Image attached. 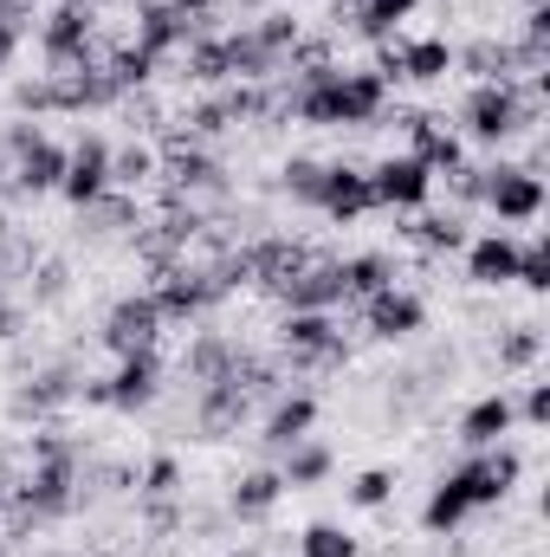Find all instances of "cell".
Returning a JSON list of instances; mask_svg holds the SVG:
<instances>
[{"label": "cell", "instance_id": "19", "mask_svg": "<svg viewBox=\"0 0 550 557\" xmlns=\"http://www.w3.org/2000/svg\"><path fill=\"white\" fill-rule=\"evenodd\" d=\"M317 428V389H278L266 421H260V447L266 454H285L291 441H304Z\"/></svg>", "mask_w": 550, "mask_h": 557}, {"label": "cell", "instance_id": "10", "mask_svg": "<svg viewBox=\"0 0 550 557\" xmlns=\"http://www.w3.org/2000/svg\"><path fill=\"white\" fill-rule=\"evenodd\" d=\"M460 260H466V285H473V292H505V285L518 278V234L486 227V234H473V240L460 247Z\"/></svg>", "mask_w": 550, "mask_h": 557}, {"label": "cell", "instance_id": "4", "mask_svg": "<svg viewBox=\"0 0 550 557\" xmlns=\"http://www.w3.org/2000/svg\"><path fill=\"white\" fill-rule=\"evenodd\" d=\"M370 195H376V214H421L440 195V182L414 162L409 149H396V156L370 162Z\"/></svg>", "mask_w": 550, "mask_h": 557}, {"label": "cell", "instance_id": "9", "mask_svg": "<svg viewBox=\"0 0 550 557\" xmlns=\"http://www.w3.org/2000/svg\"><path fill=\"white\" fill-rule=\"evenodd\" d=\"M155 396H162V350H137V357L111 363V376H104L111 416H142V409H155Z\"/></svg>", "mask_w": 550, "mask_h": 557}, {"label": "cell", "instance_id": "29", "mask_svg": "<svg viewBox=\"0 0 550 557\" xmlns=\"http://www.w3.org/2000/svg\"><path fill=\"white\" fill-rule=\"evenodd\" d=\"M65 292H72V267H65V260H33V273H26V305H65Z\"/></svg>", "mask_w": 550, "mask_h": 557}, {"label": "cell", "instance_id": "8", "mask_svg": "<svg viewBox=\"0 0 550 557\" xmlns=\"http://www.w3.org/2000/svg\"><path fill=\"white\" fill-rule=\"evenodd\" d=\"M396 234H402V247H409V253L434 260V267H440V260H453V253L473 240L466 214H460V208H440V201H427L421 214H402V227H396Z\"/></svg>", "mask_w": 550, "mask_h": 557}, {"label": "cell", "instance_id": "7", "mask_svg": "<svg viewBox=\"0 0 550 557\" xmlns=\"http://www.w3.org/2000/svg\"><path fill=\"white\" fill-rule=\"evenodd\" d=\"M357 311H363V331H370L376 344H409V337L427 331V298L414 292L409 278L389 285V292H376V298H363Z\"/></svg>", "mask_w": 550, "mask_h": 557}, {"label": "cell", "instance_id": "3", "mask_svg": "<svg viewBox=\"0 0 550 557\" xmlns=\"http://www.w3.org/2000/svg\"><path fill=\"white\" fill-rule=\"evenodd\" d=\"M545 175H532V169H518V162H486V214L505 227V234H518V227H538L545 221Z\"/></svg>", "mask_w": 550, "mask_h": 557}, {"label": "cell", "instance_id": "28", "mask_svg": "<svg viewBox=\"0 0 550 557\" xmlns=\"http://www.w3.org/2000/svg\"><path fill=\"white\" fill-rule=\"evenodd\" d=\"M175 493H182V460H175V454H155V460L137 467V499L142 506H162V499H175Z\"/></svg>", "mask_w": 550, "mask_h": 557}, {"label": "cell", "instance_id": "13", "mask_svg": "<svg viewBox=\"0 0 550 557\" xmlns=\"http://www.w3.org/2000/svg\"><path fill=\"white\" fill-rule=\"evenodd\" d=\"M317 214H324L330 227H357L363 214H376L370 169H363V162H330V175H324V195H317Z\"/></svg>", "mask_w": 550, "mask_h": 557}, {"label": "cell", "instance_id": "27", "mask_svg": "<svg viewBox=\"0 0 550 557\" xmlns=\"http://www.w3.org/2000/svg\"><path fill=\"white\" fill-rule=\"evenodd\" d=\"M343 499H350L357 512H389V506H396V473H389V467H363V473H350Z\"/></svg>", "mask_w": 550, "mask_h": 557}, {"label": "cell", "instance_id": "25", "mask_svg": "<svg viewBox=\"0 0 550 557\" xmlns=\"http://www.w3.org/2000/svg\"><path fill=\"white\" fill-rule=\"evenodd\" d=\"M324 175H330V162L324 156H285V169H278V195L291 201V208H311L317 214V195H324Z\"/></svg>", "mask_w": 550, "mask_h": 557}, {"label": "cell", "instance_id": "24", "mask_svg": "<svg viewBox=\"0 0 550 557\" xmlns=\"http://www.w3.org/2000/svg\"><path fill=\"white\" fill-rule=\"evenodd\" d=\"M492 363H499V376H532L538 363H545V324H505L499 337H492Z\"/></svg>", "mask_w": 550, "mask_h": 557}, {"label": "cell", "instance_id": "5", "mask_svg": "<svg viewBox=\"0 0 550 557\" xmlns=\"http://www.w3.org/2000/svg\"><path fill=\"white\" fill-rule=\"evenodd\" d=\"M162 331H168V318L155 311V298H149V292H124V298L104 311L98 344H104L111 357H137V350H162Z\"/></svg>", "mask_w": 550, "mask_h": 557}, {"label": "cell", "instance_id": "31", "mask_svg": "<svg viewBox=\"0 0 550 557\" xmlns=\"http://www.w3.org/2000/svg\"><path fill=\"white\" fill-rule=\"evenodd\" d=\"M512 409L525 428H550V383H525V396H512Z\"/></svg>", "mask_w": 550, "mask_h": 557}, {"label": "cell", "instance_id": "33", "mask_svg": "<svg viewBox=\"0 0 550 557\" xmlns=\"http://www.w3.org/2000/svg\"><path fill=\"white\" fill-rule=\"evenodd\" d=\"M227 557H266V552H227Z\"/></svg>", "mask_w": 550, "mask_h": 557}, {"label": "cell", "instance_id": "17", "mask_svg": "<svg viewBox=\"0 0 550 557\" xmlns=\"http://www.w3.org/2000/svg\"><path fill=\"white\" fill-rule=\"evenodd\" d=\"M447 72H453L447 33H396V78L402 85H440Z\"/></svg>", "mask_w": 550, "mask_h": 557}, {"label": "cell", "instance_id": "32", "mask_svg": "<svg viewBox=\"0 0 550 557\" xmlns=\"http://www.w3.org/2000/svg\"><path fill=\"white\" fill-rule=\"evenodd\" d=\"M20 46H26V33H13V26H0V78L13 72V59H20Z\"/></svg>", "mask_w": 550, "mask_h": 557}, {"label": "cell", "instance_id": "6", "mask_svg": "<svg viewBox=\"0 0 550 557\" xmlns=\"http://www.w3.org/2000/svg\"><path fill=\"white\" fill-rule=\"evenodd\" d=\"M266 298H278V311H337L343 305V260L337 253H311L304 267L278 278Z\"/></svg>", "mask_w": 550, "mask_h": 557}, {"label": "cell", "instance_id": "20", "mask_svg": "<svg viewBox=\"0 0 550 557\" xmlns=\"http://www.w3.org/2000/svg\"><path fill=\"white\" fill-rule=\"evenodd\" d=\"M278 499H285L278 467H247V473H234V486H227V519H240V525H266V519L278 512Z\"/></svg>", "mask_w": 550, "mask_h": 557}, {"label": "cell", "instance_id": "34", "mask_svg": "<svg viewBox=\"0 0 550 557\" xmlns=\"http://www.w3.org/2000/svg\"><path fill=\"white\" fill-rule=\"evenodd\" d=\"M91 7H104V0H91Z\"/></svg>", "mask_w": 550, "mask_h": 557}, {"label": "cell", "instance_id": "21", "mask_svg": "<svg viewBox=\"0 0 550 557\" xmlns=\"http://www.w3.org/2000/svg\"><path fill=\"white\" fill-rule=\"evenodd\" d=\"M155 182H162V143L155 137L111 143V188H124V195H155Z\"/></svg>", "mask_w": 550, "mask_h": 557}, {"label": "cell", "instance_id": "15", "mask_svg": "<svg viewBox=\"0 0 550 557\" xmlns=\"http://www.w3.org/2000/svg\"><path fill=\"white\" fill-rule=\"evenodd\" d=\"M142 221H149L142 195L111 188V195H98L91 208H78V240H91V247H111V240H130Z\"/></svg>", "mask_w": 550, "mask_h": 557}, {"label": "cell", "instance_id": "2", "mask_svg": "<svg viewBox=\"0 0 550 557\" xmlns=\"http://www.w3.org/2000/svg\"><path fill=\"white\" fill-rule=\"evenodd\" d=\"M447 473H453V486H460L466 512H492V506H505V499H512V486L525 480V454H518L512 441H499V447L466 454V460H460V467H447Z\"/></svg>", "mask_w": 550, "mask_h": 557}, {"label": "cell", "instance_id": "30", "mask_svg": "<svg viewBox=\"0 0 550 557\" xmlns=\"http://www.w3.org/2000/svg\"><path fill=\"white\" fill-rule=\"evenodd\" d=\"M512 285H525L532 298H545V292H550V240H545V234L518 240V278H512Z\"/></svg>", "mask_w": 550, "mask_h": 557}, {"label": "cell", "instance_id": "18", "mask_svg": "<svg viewBox=\"0 0 550 557\" xmlns=\"http://www.w3.org/2000/svg\"><path fill=\"white\" fill-rule=\"evenodd\" d=\"M512 428H518V409H512V389L499 383V389H486L479 403H466V416H460V447H466V454L499 447V441H512Z\"/></svg>", "mask_w": 550, "mask_h": 557}, {"label": "cell", "instance_id": "11", "mask_svg": "<svg viewBox=\"0 0 550 557\" xmlns=\"http://www.w3.org/2000/svg\"><path fill=\"white\" fill-rule=\"evenodd\" d=\"M247 421H253V396H247L234 376L195 389V434H201V441H234Z\"/></svg>", "mask_w": 550, "mask_h": 557}, {"label": "cell", "instance_id": "23", "mask_svg": "<svg viewBox=\"0 0 550 557\" xmlns=\"http://www.w3.org/2000/svg\"><path fill=\"white\" fill-rule=\"evenodd\" d=\"M337 473V454L317 441V434H304V441H291L285 454H278V480H285V493H311V486H324Z\"/></svg>", "mask_w": 550, "mask_h": 557}, {"label": "cell", "instance_id": "26", "mask_svg": "<svg viewBox=\"0 0 550 557\" xmlns=\"http://www.w3.org/2000/svg\"><path fill=\"white\" fill-rule=\"evenodd\" d=\"M298 557H363V545H357V532H343L337 519H311V525L298 532Z\"/></svg>", "mask_w": 550, "mask_h": 557}, {"label": "cell", "instance_id": "12", "mask_svg": "<svg viewBox=\"0 0 550 557\" xmlns=\"http://www.w3.org/2000/svg\"><path fill=\"white\" fill-rule=\"evenodd\" d=\"M59 195L72 208H91L98 195H111V143L104 137L65 143V182H59Z\"/></svg>", "mask_w": 550, "mask_h": 557}, {"label": "cell", "instance_id": "1", "mask_svg": "<svg viewBox=\"0 0 550 557\" xmlns=\"http://www.w3.org/2000/svg\"><path fill=\"white\" fill-rule=\"evenodd\" d=\"M545 91L550 78H518V85H473L460 98V117H453V137L473 143V149H512L518 137H538L545 131Z\"/></svg>", "mask_w": 550, "mask_h": 557}, {"label": "cell", "instance_id": "14", "mask_svg": "<svg viewBox=\"0 0 550 557\" xmlns=\"http://www.w3.org/2000/svg\"><path fill=\"white\" fill-rule=\"evenodd\" d=\"M7 169H13V201L59 195V182H65V143L46 131L39 143H26L20 156H7Z\"/></svg>", "mask_w": 550, "mask_h": 557}, {"label": "cell", "instance_id": "16", "mask_svg": "<svg viewBox=\"0 0 550 557\" xmlns=\"http://www.w3.org/2000/svg\"><path fill=\"white\" fill-rule=\"evenodd\" d=\"M453 72H466L473 85H518V46H512V33H479V39L453 46Z\"/></svg>", "mask_w": 550, "mask_h": 557}, {"label": "cell", "instance_id": "22", "mask_svg": "<svg viewBox=\"0 0 550 557\" xmlns=\"http://www.w3.org/2000/svg\"><path fill=\"white\" fill-rule=\"evenodd\" d=\"M389 285H402V260L389 247H370V253H350L343 260V305H363V298H376Z\"/></svg>", "mask_w": 550, "mask_h": 557}]
</instances>
